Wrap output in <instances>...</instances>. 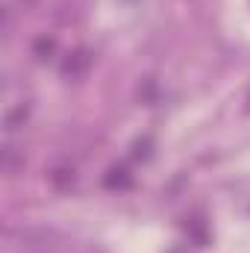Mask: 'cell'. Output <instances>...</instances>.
<instances>
[{
  "instance_id": "cell-1",
  "label": "cell",
  "mask_w": 250,
  "mask_h": 253,
  "mask_svg": "<svg viewBox=\"0 0 250 253\" xmlns=\"http://www.w3.org/2000/svg\"><path fill=\"white\" fill-rule=\"evenodd\" d=\"M88 68H91V53L85 47H80V50H74V53L65 56L62 77H68V80H83L88 74Z\"/></svg>"
},
{
  "instance_id": "cell-2",
  "label": "cell",
  "mask_w": 250,
  "mask_h": 253,
  "mask_svg": "<svg viewBox=\"0 0 250 253\" xmlns=\"http://www.w3.org/2000/svg\"><path fill=\"white\" fill-rule=\"evenodd\" d=\"M21 168H24V153H18V147L6 144V147H3V171H6L9 177H15Z\"/></svg>"
},
{
  "instance_id": "cell-3",
  "label": "cell",
  "mask_w": 250,
  "mask_h": 253,
  "mask_svg": "<svg viewBox=\"0 0 250 253\" xmlns=\"http://www.w3.org/2000/svg\"><path fill=\"white\" fill-rule=\"evenodd\" d=\"M24 121H27V106H24V103L6 112V129H9V132H12V129H18Z\"/></svg>"
},
{
  "instance_id": "cell-4",
  "label": "cell",
  "mask_w": 250,
  "mask_h": 253,
  "mask_svg": "<svg viewBox=\"0 0 250 253\" xmlns=\"http://www.w3.org/2000/svg\"><path fill=\"white\" fill-rule=\"evenodd\" d=\"M50 50H53V39H39V42H36V53H39V56H44V53H50Z\"/></svg>"
},
{
  "instance_id": "cell-5",
  "label": "cell",
  "mask_w": 250,
  "mask_h": 253,
  "mask_svg": "<svg viewBox=\"0 0 250 253\" xmlns=\"http://www.w3.org/2000/svg\"><path fill=\"white\" fill-rule=\"evenodd\" d=\"M248 109H250V91H248Z\"/></svg>"
}]
</instances>
